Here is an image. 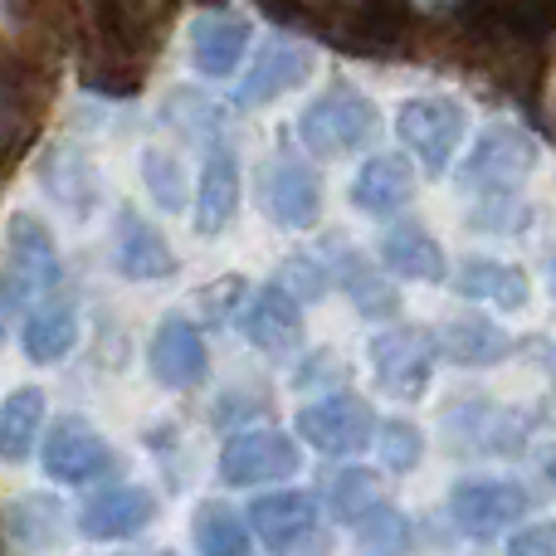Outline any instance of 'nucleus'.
Returning a JSON list of instances; mask_svg holds the SVG:
<instances>
[{
  "instance_id": "nucleus-1",
  "label": "nucleus",
  "mask_w": 556,
  "mask_h": 556,
  "mask_svg": "<svg viewBox=\"0 0 556 556\" xmlns=\"http://www.w3.org/2000/svg\"><path fill=\"white\" fill-rule=\"evenodd\" d=\"M59 283V250L54 235L35 215L15 211L5 220V317L20 307L45 303V293Z\"/></svg>"
},
{
  "instance_id": "nucleus-2",
  "label": "nucleus",
  "mask_w": 556,
  "mask_h": 556,
  "mask_svg": "<svg viewBox=\"0 0 556 556\" xmlns=\"http://www.w3.org/2000/svg\"><path fill=\"white\" fill-rule=\"evenodd\" d=\"M538 137L518 123H493L489 132H479L473 152L459 166V186L479 195H513L538 166Z\"/></svg>"
},
{
  "instance_id": "nucleus-3",
  "label": "nucleus",
  "mask_w": 556,
  "mask_h": 556,
  "mask_svg": "<svg viewBox=\"0 0 556 556\" xmlns=\"http://www.w3.org/2000/svg\"><path fill=\"white\" fill-rule=\"evenodd\" d=\"M376 132V103L366 93H352V88H337V93H323L303 108L298 117V137L313 156H346Z\"/></svg>"
},
{
  "instance_id": "nucleus-4",
  "label": "nucleus",
  "mask_w": 556,
  "mask_h": 556,
  "mask_svg": "<svg viewBox=\"0 0 556 556\" xmlns=\"http://www.w3.org/2000/svg\"><path fill=\"white\" fill-rule=\"evenodd\" d=\"M434 352H440V342L430 332H420V327H386V332H376L366 342L376 386L386 395H395V401H420L434 371Z\"/></svg>"
},
{
  "instance_id": "nucleus-5",
  "label": "nucleus",
  "mask_w": 556,
  "mask_h": 556,
  "mask_svg": "<svg viewBox=\"0 0 556 556\" xmlns=\"http://www.w3.org/2000/svg\"><path fill=\"white\" fill-rule=\"evenodd\" d=\"M528 503L532 498L518 479H459L450 489V518L464 538L489 542L498 532L518 528Z\"/></svg>"
},
{
  "instance_id": "nucleus-6",
  "label": "nucleus",
  "mask_w": 556,
  "mask_h": 556,
  "mask_svg": "<svg viewBox=\"0 0 556 556\" xmlns=\"http://www.w3.org/2000/svg\"><path fill=\"white\" fill-rule=\"evenodd\" d=\"M298 434L313 444L317 454H332V459H356V454L371 444L376 434V415L362 395L337 391L323 395V401L303 405L298 410Z\"/></svg>"
},
{
  "instance_id": "nucleus-7",
  "label": "nucleus",
  "mask_w": 556,
  "mask_h": 556,
  "mask_svg": "<svg viewBox=\"0 0 556 556\" xmlns=\"http://www.w3.org/2000/svg\"><path fill=\"white\" fill-rule=\"evenodd\" d=\"M298 473V444L283 430H244L220 450V483L230 489H269Z\"/></svg>"
},
{
  "instance_id": "nucleus-8",
  "label": "nucleus",
  "mask_w": 556,
  "mask_h": 556,
  "mask_svg": "<svg viewBox=\"0 0 556 556\" xmlns=\"http://www.w3.org/2000/svg\"><path fill=\"white\" fill-rule=\"evenodd\" d=\"M39 464H45V473L54 483L78 489V483H93V479H103V473H113L117 454L84 415H64V420L49 430L45 450H39Z\"/></svg>"
},
{
  "instance_id": "nucleus-9",
  "label": "nucleus",
  "mask_w": 556,
  "mask_h": 556,
  "mask_svg": "<svg viewBox=\"0 0 556 556\" xmlns=\"http://www.w3.org/2000/svg\"><path fill=\"white\" fill-rule=\"evenodd\" d=\"M395 127H401V142L425 162V172H444L464 142L469 113L454 98H410L395 117Z\"/></svg>"
},
{
  "instance_id": "nucleus-10",
  "label": "nucleus",
  "mask_w": 556,
  "mask_h": 556,
  "mask_svg": "<svg viewBox=\"0 0 556 556\" xmlns=\"http://www.w3.org/2000/svg\"><path fill=\"white\" fill-rule=\"evenodd\" d=\"M317 68L313 49L298 45V39L288 35H269L264 39V49L254 54L250 74L240 78V88H235V108H264L274 103L278 93H288V88L307 84V74Z\"/></svg>"
},
{
  "instance_id": "nucleus-11",
  "label": "nucleus",
  "mask_w": 556,
  "mask_h": 556,
  "mask_svg": "<svg viewBox=\"0 0 556 556\" xmlns=\"http://www.w3.org/2000/svg\"><path fill=\"white\" fill-rule=\"evenodd\" d=\"M147 366H152V376L166 391H191V386H201L205 371H211L201 327L181 313L162 317V327L152 332V346H147Z\"/></svg>"
},
{
  "instance_id": "nucleus-12",
  "label": "nucleus",
  "mask_w": 556,
  "mask_h": 556,
  "mask_svg": "<svg viewBox=\"0 0 556 556\" xmlns=\"http://www.w3.org/2000/svg\"><path fill=\"white\" fill-rule=\"evenodd\" d=\"M156 518V498L142 483H117V489H103L78 508V532L88 542H127L142 528H152Z\"/></svg>"
},
{
  "instance_id": "nucleus-13",
  "label": "nucleus",
  "mask_w": 556,
  "mask_h": 556,
  "mask_svg": "<svg viewBox=\"0 0 556 556\" xmlns=\"http://www.w3.org/2000/svg\"><path fill=\"white\" fill-rule=\"evenodd\" d=\"M260 195L269 220L283 225V230H307L323 215V186H317V176L298 156H278L274 166H264Z\"/></svg>"
},
{
  "instance_id": "nucleus-14",
  "label": "nucleus",
  "mask_w": 556,
  "mask_h": 556,
  "mask_svg": "<svg viewBox=\"0 0 556 556\" xmlns=\"http://www.w3.org/2000/svg\"><path fill=\"white\" fill-rule=\"evenodd\" d=\"M254 25L240 10H205L191 20V64L201 78H230L240 68Z\"/></svg>"
},
{
  "instance_id": "nucleus-15",
  "label": "nucleus",
  "mask_w": 556,
  "mask_h": 556,
  "mask_svg": "<svg viewBox=\"0 0 556 556\" xmlns=\"http://www.w3.org/2000/svg\"><path fill=\"white\" fill-rule=\"evenodd\" d=\"M113 264L123 278L132 283H152V278H172L176 274V250L166 244V235L152 220L123 205L117 211V240H113Z\"/></svg>"
},
{
  "instance_id": "nucleus-16",
  "label": "nucleus",
  "mask_w": 556,
  "mask_h": 556,
  "mask_svg": "<svg viewBox=\"0 0 556 556\" xmlns=\"http://www.w3.org/2000/svg\"><path fill=\"white\" fill-rule=\"evenodd\" d=\"M39 186L49 191V201L64 205L78 220H88V215L98 211V201H103V181H98L88 152H78V147H68V142L49 147V152L39 156Z\"/></svg>"
},
{
  "instance_id": "nucleus-17",
  "label": "nucleus",
  "mask_w": 556,
  "mask_h": 556,
  "mask_svg": "<svg viewBox=\"0 0 556 556\" xmlns=\"http://www.w3.org/2000/svg\"><path fill=\"white\" fill-rule=\"evenodd\" d=\"M244 337L264 356H293L303 346V303L283 283H269L244 307Z\"/></svg>"
},
{
  "instance_id": "nucleus-18",
  "label": "nucleus",
  "mask_w": 556,
  "mask_h": 556,
  "mask_svg": "<svg viewBox=\"0 0 556 556\" xmlns=\"http://www.w3.org/2000/svg\"><path fill=\"white\" fill-rule=\"evenodd\" d=\"M235 211H240V162L230 147H211L201 166V186H195V230L211 235L230 230Z\"/></svg>"
},
{
  "instance_id": "nucleus-19",
  "label": "nucleus",
  "mask_w": 556,
  "mask_h": 556,
  "mask_svg": "<svg viewBox=\"0 0 556 556\" xmlns=\"http://www.w3.org/2000/svg\"><path fill=\"white\" fill-rule=\"evenodd\" d=\"M250 528L269 552H288L317 528V498L313 493H298V489L264 493L250 508Z\"/></svg>"
},
{
  "instance_id": "nucleus-20",
  "label": "nucleus",
  "mask_w": 556,
  "mask_h": 556,
  "mask_svg": "<svg viewBox=\"0 0 556 556\" xmlns=\"http://www.w3.org/2000/svg\"><path fill=\"white\" fill-rule=\"evenodd\" d=\"M74 342H78V313L68 298H45V303H35L25 313V323H20V346H25V356L35 366L64 362V356L74 352Z\"/></svg>"
},
{
  "instance_id": "nucleus-21",
  "label": "nucleus",
  "mask_w": 556,
  "mask_h": 556,
  "mask_svg": "<svg viewBox=\"0 0 556 556\" xmlns=\"http://www.w3.org/2000/svg\"><path fill=\"white\" fill-rule=\"evenodd\" d=\"M410 195H415V166L401 152L371 156L352 181V205L366 215H395L401 205H410Z\"/></svg>"
},
{
  "instance_id": "nucleus-22",
  "label": "nucleus",
  "mask_w": 556,
  "mask_h": 556,
  "mask_svg": "<svg viewBox=\"0 0 556 556\" xmlns=\"http://www.w3.org/2000/svg\"><path fill=\"white\" fill-rule=\"evenodd\" d=\"M434 342H440V352L450 356L454 366H493L508 356V332H503L498 323H489L483 313H459L450 317V323L434 332Z\"/></svg>"
},
{
  "instance_id": "nucleus-23",
  "label": "nucleus",
  "mask_w": 556,
  "mask_h": 556,
  "mask_svg": "<svg viewBox=\"0 0 556 556\" xmlns=\"http://www.w3.org/2000/svg\"><path fill=\"white\" fill-rule=\"evenodd\" d=\"M381 264L401 278H415V283H444V274H450L440 240L425 235L420 225H391L381 235Z\"/></svg>"
},
{
  "instance_id": "nucleus-24",
  "label": "nucleus",
  "mask_w": 556,
  "mask_h": 556,
  "mask_svg": "<svg viewBox=\"0 0 556 556\" xmlns=\"http://www.w3.org/2000/svg\"><path fill=\"white\" fill-rule=\"evenodd\" d=\"M454 293L459 298H479V303H493L503 313H522L532 298L528 274L518 264H498V260H464V269L454 274Z\"/></svg>"
},
{
  "instance_id": "nucleus-25",
  "label": "nucleus",
  "mask_w": 556,
  "mask_h": 556,
  "mask_svg": "<svg viewBox=\"0 0 556 556\" xmlns=\"http://www.w3.org/2000/svg\"><path fill=\"white\" fill-rule=\"evenodd\" d=\"M45 425V391L39 386H20L0 405V450L5 464H25L35 454V434Z\"/></svg>"
},
{
  "instance_id": "nucleus-26",
  "label": "nucleus",
  "mask_w": 556,
  "mask_h": 556,
  "mask_svg": "<svg viewBox=\"0 0 556 556\" xmlns=\"http://www.w3.org/2000/svg\"><path fill=\"white\" fill-rule=\"evenodd\" d=\"M332 269H337V283L352 293L356 313L366 317H391L395 307H401V298H395V288H386V278L371 269V264L362 260V254L352 250V244H332Z\"/></svg>"
},
{
  "instance_id": "nucleus-27",
  "label": "nucleus",
  "mask_w": 556,
  "mask_h": 556,
  "mask_svg": "<svg viewBox=\"0 0 556 556\" xmlns=\"http://www.w3.org/2000/svg\"><path fill=\"white\" fill-rule=\"evenodd\" d=\"M191 538H195V552L201 556H250V528H244L240 513L220 498L195 508Z\"/></svg>"
},
{
  "instance_id": "nucleus-28",
  "label": "nucleus",
  "mask_w": 556,
  "mask_h": 556,
  "mask_svg": "<svg viewBox=\"0 0 556 556\" xmlns=\"http://www.w3.org/2000/svg\"><path fill=\"white\" fill-rule=\"evenodd\" d=\"M64 508H59V498H49V493H25V498L10 503L5 513V528L10 538L20 542V547H54L59 538H64Z\"/></svg>"
},
{
  "instance_id": "nucleus-29",
  "label": "nucleus",
  "mask_w": 556,
  "mask_h": 556,
  "mask_svg": "<svg viewBox=\"0 0 556 556\" xmlns=\"http://www.w3.org/2000/svg\"><path fill=\"white\" fill-rule=\"evenodd\" d=\"M323 498H327V513L342 522H362L371 508H381V479H376L371 469H356V464H346V469L327 473L323 483Z\"/></svg>"
},
{
  "instance_id": "nucleus-30",
  "label": "nucleus",
  "mask_w": 556,
  "mask_h": 556,
  "mask_svg": "<svg viewBox=\"0 0 556 556\" xmlns=\"http://www.w3.org/2000/svg\"><path fill=\"white\" fill-rule=\"evenodd\" d=\"M405 552H410V522H405L401 508L381 503V508H371L356 522L352 556H405Z\"/></svg>"
},
{
  "instance_id": "nucleus-31",
  "label": "nucleus",
  "mask_w": 556,
  "mask_h": 556,
  "mask_svg": "<svg viewBox=\"0 0 556 556\" xmlns=\"http://www.w3.org/2000/svg\"><path fill=\"white\" fill-rule=\"evenodd\" d=\"M142 181H147V191H152V201L162 205V211H186V172L172 152L147 147L142 152Z\"/></svg>"
},
{
  "instance_id": "nucleus-32",
  "label": "nucleus",
  "mask_w": 556,
  "mask_h": 556,
  "mask_svg": "<svg viewBox=\"0 0 556 556\" xmlns=\"http://www.w3.org/2000/svg\"><path fill=\"white\" fill-rule=\"evenodd\" d=\"M376 454L391 473H410L425 459V434L410 420H386L381 434H376Z\"/></svg>"
},
{
  "instance_id": "nucleus-33",
  "label": "nucleus",
  "mask_w": 556,
  "mask_h": 556,
  "mask_svg": "<svg viewBox=\"0 0 556 556\" xmlns=\"http://www.w3.org/2000/svg\"><path fill=\"white\" fill-rule=\"evenodd\" d=\"M274 283H283L298 303H317V298H327V288H332V274H327L323 260L293 254V260H283V269H278Z\"/></svg>"
},
{
  "instance_id": "nucleus-34",
  "label": "nucleus",
  "mask_w": 556,
  "mask_h": 556,
  "mask_svg": "<svg viewBox=\"0 0 556 556\" xmlns=\"http://www.w3.org/2000/svg\"><path fill=\"white\" fill-rule=\"evenodd\" d=\"M508 556H556V522H532L508 538Z\"/></svg>"
},
{
  "instance_id": "nucleus-35",
  "label": "nucleus",
  "mask_w": 556,
  "mask_h": 556,
  "mask_svg": "<svg viewBox=\"0 0 556 556\" xmlns=\"http://www.w3.org/2000/svg\"><path fill=\"white\" fill-rule=\"evenodd\" d=\"M240 293H244V278H220V283H211L201 293L205 317H211V323H225V317L235 313V303H240Z\"/></svg>"
},
{
  "instance_id": "nucleus-36",
  "label": "nucleus",
  "mask_w": 556,
  "mask_h": 556,
  "mask_svg": "<svg viewBox=\"0 0 556 556\" xmlns=\"http://www.w3.org/2000/svg\"><path fill=\"white\" fill-rule=\"evenodd\" d=\"M410 5H415V10H454L459 0H410Z\"/></svg>"
},
{
  "instance_id": "nucleus-37",
  "label": "nucleus",
  "mask_w": 556,
  "mask_h": 556,
  "mask_svg": "<svg viewBox=\"0 0 556 556\" xmlns=\"http://www.w3.org/2000/svg\"><path fill=\"white\" fill-rule=\"evenodd\" d=\"M547 288H552V303H556V254L547 260Z\"/></svg>"
},
{
  "instance_id": "nucleus-38",
  "label": "nucleus",
  "mask_w": 556,
  "mask_h": 556,
  "mask_svg": "<svg viewBox=\"0 0 556 556\" xmlns=\"http://www.w3.org/2000/svg\"><path fill=\"white\" fill-rule=\"evenodd\" d=\"M162 556H172V552H162Z\"/></svg>"
}]
</instances>
